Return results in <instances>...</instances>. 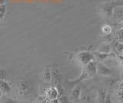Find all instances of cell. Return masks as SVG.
I'll use <instances>...</instances> for the list:
<instances>
[{
    "instance_id": "1",
    "label": "cell",
    "mask_w": 123,
    "mask_h": 103,
    "mask_svg": "<svg viewBox=\"0 0 123 103\" xmlns=\"http://www.w3.org/2000/svg\"><path fill=\"white\" fill-rule=\"evenodd\" d=\"M93 59V56L89 52H79L76 55V60L79 64L82 66H86L87 64L91 62Z\"/></svg>"
},
{
    "instance_id": "2",
    "label": "cell",
    "mask_w": 123,
    "mask_h": 103,
    "mask_svg": "<svg viewBox=\"0 0 123 103\" xmlns=\"http://www.w3.org/2000/svg\"><path fill=\"white\" fill-rule=\"evenodd\" d=\"M45 96L46 98L49 99V100L58 99V98L59 96V91H58V89L55 86L49 87V89L45 90Z\"/></svg>"
},
{
    "instance_id": "3",
    "label": "cell",
    "mask_w": 123,
    "mask_h": 103,
    "mask_svg": "<svg viewBox=\"0 0 123 103\" xmlns=\"http://www.w3.org/2000/svg\"><path fill=\"white\" fill-rule=\"evenodd\" d=\"M17 89L19 95H27L30 90V85L26 82H19L17 85Z\"/></svg>"
},
{
    "instance_id": "4",
    "label": "cell",
    "mask_w": 123,
    "mask_h": 103,
    "mask_svg": "<svg viewBox=\"0 0 123 103\" xmlns=\"http://www.w3.org/2000/svg\"><path fill=\"white\" fill-rule=\"evenodd\" d=\"M52 73V81L54 84V86H57L60 85L61 80H62V75L60 74V72L58 68H53L51 72Z\"/></svg>"
},
{
    "instance_id": "5",
    "label": "cell",
    "mask_w": 123,
    "mask_h": 103,
    "mask_svg": "<svg viewBox=\"0 0 123 103\" xmlns=\"http://www.w3.org/2000/svg\"><path fill=\"white\" fill-rule=\"evenodd\" d=\"M11 86L6 80H0V91L2 94H9L11 92Z\"/></svg>"
},
{
    "instance_id": "6",
    "label": "cell",
    "mask_w": 123,
    "mask_h": 103,
    "mask_svg": "<svg viewBox=\"0 0 123 103\" xmlns=\"http://www.w3.org/2000/svg\"><path fill=\"white\" fill-rule=\"evenodd\" d=\"M80 95H81V88L79 85H76L72 91L71 98L72 100L78 101L80 98Z\"/></svg>"
},
{
    "instance_id": "7",
    "label": "cell",
    "mask_w": 123,
    "mask_h": 103,
    "mask_svg": "<svg viewBox=\"0 0 123 103\" xmlns=\"http://www.w3.org/2000/svg\"><path fill=\"white\" fill-rule=\"evenodd\" d=\"M106 91L104 89H100L98 92V96L96 98V102L97 103H103L106 98Z\"/></svg>"
},
{
    "instance_id": "8",
    "label": "cell",
    "mask_w": 123,
    "mask_h": 103,
    "mask_svg": "<svg viewBox=\"0 0 123 103\" xmlns=\"http://www.w3.org/2000/svg\"><path fill=\"white\" fill-rule=\"evenodd\" d=\"M42 78L45 80V82H51L52 81V73H51V71L49 69H45L42 72Z\"/></svg>"
},
{
    "instance_id": "9",
    "label": "cell",
    "mask_w": 123,
    "mask_h": 103,
    "mask_svg": "<svg viewBox=\"0 0 123 103\" xmlns=\"http://www.w3.org/2000/svg\"><path fill=\"white\" fill-rule=\"evenodd\" d=\"M115 98L118 102L123 103V90L117 89L116 92H115Z\"/></svg>"
},
{
    "instance_id": "10",
    "label": "cell",
    "mask_w": 123,
    "mask_h": 103,
    "mask_svg": "<svg viewBox=\"0 0 123 103\" xmlns=\"http://www.w3.org/2000/svg\"><path fill=\"white\" fill-rule=\"evenodd\" d=\"M58 100H59V103H69V100L67 96H65L64 95H62L58 98Z\"/></svg>"
},
{
    "instance_id": "11",
    "label": "cell",
    "mask_w": 123,
    "mask_h": 103,
    "mask_svg": "<svg viewBox=\"0 0 123 103\" xmlns=\"http://www.w3.org/2000/svg\"><path fill=\"white\" fill-rule=\"evenodd\" d=\"M6 76H7L6 71L5 69L1 68L0 69V80H6Z\"/></svg>"
},
{
    "instance_id": "12",
    "label": "cell",
    "mask_w": 123,
    "mask_h": 103,
    "mask_svg": "<svg viewBox=\"0 0 123 103\" xmlns=\"http://www.w3.org/2000/svg\"><path fill=\"white\" fill-rule=\"evenodd\" d=\"M3 103H18V102L13 98H5V100L3 101Z\"/></svg>"
},
{
    "instance_id": "13",
    "label": "cell",
    "mask_w": 123,
    "mask_h": 103,
    "mask_svg": "<svg viewBox=\"0 0 123 103\" xmlns=\"http://www.w3.org/2000/svg\"><path fill=\"white\" fill-rule=\"evenodd\" d=\"M103 103H114L112 99H111V95L109 94H107L106 98H105V101H104Z\"/></svg>"
},
{
    "instance_id": "14",
    "label": "cell",
    "mask_w": 123,
    "mask_h": 103,
    "mask_svg": "<svg viewBox=\"0 0 123 103\" xmlns=\"http://www.w3.org/2000/svg\"><path fill=\"white\" fill-rule=\"evenodd\" d=\"M5 11H6V7L5 6H0V18H2L5 14Z\"/></svg>"
},
{
    "instance_id": "15",
    "label": "cell",
    "mask_w": 123,
    "mask_h": 103,
    "mask_svg": "<svg viewBox=\"0 0 123 103\" xmlns=\"http://www.w3.org/2000/svg\"><path fill=\"white\" fill-rule=\"evenodd\" d=\"M115 103H121V102H115Z\"/></svg>"
},
{
    "instance_id": "16",
    "label": "cell",
    "mask_w": 123,
    "mask_h": 103,
    "mask_svg": "<svg viewBox=\"0 0 123 103\" xmlns=\"http://www.w3.org/2000/svg\"><path fill=\"white\" fill-rule=\"evenodd\" d=\"M0 99H1V97H0Z\"/></svg>"
},
{
    "instance_id": "17",
    "label": "cell",
    "mask_w": 123,
    "mask_h": 103,
    "mask_svg": "<svg viewBox=\"0 0 123 103\" xmlns=\"http://www.w3.org/2000/svg\"><path fill=\"white\" fill-rule=\"evenodd\" d=\"M58 103H59V102H58Z\"/></svg>"
}]
</instances>
